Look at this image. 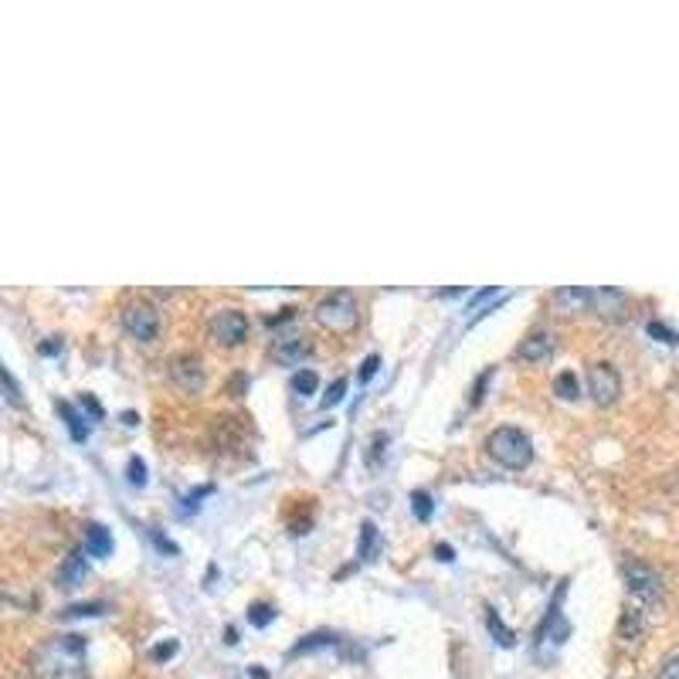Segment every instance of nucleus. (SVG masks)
I'll list each match as a JSON object with an SVG mask.
<instances>
[{
    "label": "nucleus",
    "instance_id": "1",
    "mask_svg": "<svg viewBox=\"0 0 679 679\" xmlns=\"http://www.w3.org/2000/svg\"><path fill=\"white\" fill-rule=\"evenodd\" d=\"M34 679H89V642L79 632L51 635L31 652Z\"/></svg>",
    "mask_w": 679,
    "mask_h": 679
},
{
    "label": "nucleus",
    "instance_id": "2",
    "mask_svg": "<svg viewBox=\"0 0 679 679\" xmlns=\"http://www.w3.org/2000/svg\"><path fill=\"white\" fill-rule=\"evenodd\" d=\"M486 452L493 455L500 466L513 469V472H523L534 462V442H530L527 432H520V428H496L493 435L486 438Z\"/></svg>",
    "mask_w": 679,
    "mask_h": 679
},
{
    "label": "nucleus",
    "instance_id": "3",
    "mask_svg": "<svg viewBox=\"0 0 679 679\" xmlns=\"http://www.w3.org/2000/svg\"><path fill=\"white\" fill-rule=\"evenodd\" d=\"M313 313H316V323L333 333H350L360 323V306L350 289H333L330 296H323L320 303H316Z\"/></svg>",
    "mask_w": 679,
    "mask_h": 679
},
{
    "label": "nucleus",
    "instance_id": "4",
    "mask_svg": "<svg viewBox=\"0 0 679 679\" xmlns=\"http://www.w3.org/2000/svg\"><path fill=\"white\" fill-rule=\"evenodd\" d=\"M622 574H625V584H629L632 598H639L642 605L663 601V578H659L656 567H649L646 561H625Z\"/></svg>",
    "mask_w": 679,
    "mask_h": 679
},
{
    "label": "nucleus",
    "instance_id": "5",
    "mask_svg": "<svg viewBox=\"0 0 679 679\" xmlns=\"http://www.w3.org/2000/svg\"><path fill=\"white\" fill-rule=\"evenodd\" d=\"M123 326H126V333H130L133 340L150 343L160 333V313H157V306L146 303V299H133V303H126L123 306Z\"/></svg>",
    "mask_w": 679,
    "mask_h": 679
},
{
    "label": "nucleus",
    "instance_id": "6",
    "mask_svg": "<svg viewBox=\"0 0 679 679\" xmlns=\"http://www.w3.org/2000/svg\"><path fill=\"white\" fill-rule=\"evenodd\" d=\"M588 391H591V398H595V405H615L618 401V394H622V377H618L615 371V364H591L588 367Z\"/></svg>",
    "mask_w": 679,
    "mask_h": 679
},
{
    "label": "nucleus",
    "instance_id": "7",
    "mask_svg": "<svg viewBox=\"0 0 679 679\" xmlns=\"http://www.w3.org/2000/svg\"><path fill=\"white\" fill-rule=\"evenodd\" d=\"M208 326H211V337L225 343V347H238V343H245L248 337V316L242 309H218Z\"/></svg>",
    "mask_w": 679,
    "mask_h": 679
},
{
    "label": "nucleus",
    "instance_id": "8",
    "mask_svg": "<svg viewBox=\"0 0 679 679\" xmlns=\"http://www.w3.org/2000/svg\"><path fill=\"white\" fill-rule=\"evenodd\" d=\"M167 371H170V381H174L180 391H187V394H201L204 391V367H201V357H197V354L170 357Z\"/></svg>",
    "mask_w": 679,
    "mask_h": 679
},
{
    "label": "nucleus",
    "instance_id": "9",
    "mask_svg": "<svg viewBox=\"0 0 679 679\" xmlns=\"http://www.w3.org/2000/svg\"><path fill=\"white\" fill-rule=\"evenodd\" d=\"M517 354L527 360V364H540V360H547L550 354H554V333L550 330H534V333H527L520 343V350Z\"/></svg>",
    "mask_w": 679,
    "mask_h": 679
},
{
    "label": "nucleus",
    "instance_id": "10",
    "mask_svg": "<svg viewBox=\"0 0 679 679\" xmlns=\"http://www.w3.org/2000/svg\"><path fill=\"white\" fill-rule=\"evenodd\" d=\"M309 350H313V347H309L306 337H279L272 343V357L279 360V364H289V367L303 364Z\"/></svg>",
    "mask_w": 679,
    "mask_h": 679
},
{
    "label": "nucleus",
    "instance_id": "11",
    "mask_svg": "<svg viewBox=\"0 0 679 679\" xmlns=\"http://www.w3.org/2000/svg\"><path fill=\"white\" fill-rule=\"evenodd\" d=\"M625 303H629V299L618 289H591V309H595L598 316H622Z\"/></svg>",
    "mask_w": 679,
    "mask_h": 679
},
{
    "label": "nucleus",
    "instance_id": "12",
    "mask_svg": "<svg viewBox=\"0 0 679 679\" xmlns=\"http://www.w3.org/2000/svg\"><path fill=\"white\" fill-rule=\"evenodd\" d=\"M85 554L89 557L113 554V534H109L102 523H89V527H85Z\"/></svg>",
    "mask_w": 679,
    "mask_h": 679
},
{
    "label": "nucleus",
    "instance_id": "13",
    "mask_svg": "<svg viewBox=\"0 0 679 679\" xmlns=\"http://www.w3.org/2000/svg\"><path fill=\"white\" fill-rule=\"evenodd\" d=\"M554 306H561L564 313H578V309H591V289L581 286H564L554 292Z\"/></svg>",
    "mask_w": 679,
    "mask_h": 679
},
{
    "label": "nucleus",
    "instance_id": "14",
    "mask_svg": "<svg viewBox=\"0 0 679 679\" xmlns=\"http://www.w3.org/2000/svg\"><path fill=\"white\" fill-rule=\"evenodd\" d=\"M82 581H85V550H72L65 557L62 571H58V584L62 588H79Z\"/></svg>",
    "mask_w": 679,
    "mask_h": 679
},
{
    "label": "nucleus",
    "instance_id": "15",
    "mask_svg": "<svg viewBox=\"0 0 679 679\" xmlns=\"http://www.w3.org/2000/svg\"><path fill=\"white\" fill-rule=\"evenodd\" d=\"M377 544H381L377 523L374 520H364V523H360V540H357V557H360V561H371Z\"/></svg>",
    "mask_w": 679,
    "mask_h": 679
},
{
    "label": "nucleus",
    "instance_id": "16",
    "mask_svg": "<svg viewBox=\"0 0 679 679\" xmlns=\"http://www.w3.org/2000/svg\"><path fill=\"white\" fill-rule=\"evenodd\" d=\"M58 411H62V418H65V425H68V432H72L75 442H85L89 438V425H85V418L75 411L68 401H58Z\"/></svg>",
    "mask_w": 679,
    "mask_h": 679
},
{
    "label": "nucleus",
    "instance_id": "17",
    "mask_svg": "<svg viewBox=\"0 0 679 679\" xmlns=\"http://www.w3.org/2000/svg\"><path fill=\"white\" fill-rule=\"evenodd\" d=\"M642 632H646V622H642V612H635V608H625L622 625H618V635H622L625 642H635V639H642Z\"/></svg>",
    "mask_w": 679,
    "mask_h": 679
},
{
    "label": "nucleus",
    "instance_id": "18",
    "mask_svg": "<svg viewBox=\"0 0 679 679\" xmlns=\"http://www.w3.org/2000/svg\"><path fill=\"white\" fill-rule=\"evenodd\" d=\"M292 394H299V398H309V394H316V388H320V374L313 371V367H306V371H296L292 374Z\"/></svg>",
    "mask_w": 679,
    "mask_h": 679
},
{
    "label": "nucleus",
    "instance_id": "19",
    "mask_svg": "<svg viewBox=\"0 0 679 679\" xmlns=\"http://www.w3.org/2000/svg\"><path fill=\"white\" fill-rule=\"evenodd\" d=\"M411 513H415V517H418L421 523L432 520L435 500H432V493H428V489H411Z\"/></svg>",
    "mask_w": 679,
    "mask_h": 679
},
{
    "label": "nucleus",
    "instance_id": "20",
    "mask_svg": "<svg viewBox=\"0 0 679 679\" xmlns=\"http://www.w3.org/2000/svg\"><path fill=\"white\" fill-rule=\"evenodd\" d=\"M554 394H557V398H564V401H574V398H578V394H581L578 374H574V371L557 374V377H554Z\"/></svg>",
    "mask_w": 679,
    "mask_h": 679
},
{
    "label": "nucleus",
    "instance_id": "21",
    "mask_svg": "<svg viewBox=\"0 0 679 679\" xmlns=\"http://www.w3.org/2000/svg\"><path fill=\"white\" fill-rule=\"evenodd\" d=\"M106 601H82V605H68L62 618H96V615H106Z\"/></svg>",
    "mask_w": 679,
    "mask_h": 679
},
{
    "label": "nucleus",
    "instance_id": "22",
    "mask_svg": "<svg viewBox=\"0 0 679 679\" xmlns=\"http://www.w3.org/2000/svg\"><path fill=\"white\" fill-rule=\"evenodd\" d=\"M272 618H275V612H272L269 601H255V605H248V622H252L255 629H265V625H272Z\"/></svg>",
    "mask_w": 679,
    "mask_h": 679
},
{
    "label": "nucleus",
    "instance_id": "23",
    "mask_svg": "<svg viewBox=\"0 0 679 679\" xmlns=\"http://www.w3.org/2000/svg\"><path fill=\"white\" fill-rule=\"evenodd\" d=\"M323 646H337V635H326V632H316L309 635V639L299 642L296 649H292V656H299V652H313V649H323Z\"/></svg>",
    "mask_w": 679,
    "mask_h": 679
},
{
    "label": "nucleus",
    "instance_id": "24",
    "mask_svg": "<svg viewBox=\"0 0 679 679\" xmlns=\"http://www.w3.org/2000/svg\"><path fill=\"white\" fill-rule=\"evenodd\" d=\"M489 632L496 635V642H500L503 649H510L513 642H517V635H513L510 629H506V625H503V618L496 615V612H489Z\"/></svg>",
    "mask_w": 679,
    "mask_h": 679
},
{
    "label": "nucleus",
    "instance_id": "25",
    "mask_svg": "<svg viewBox=\"0 0 679 679\" xmlns=\"http://www.w3.org/2000/svg\"><path fill=\"white\" fill-rule=\"evenodd\" d=\"M177 649H180L177 639H163V642H157V646L150 649V659H153V663H167V659L177 656Z\"/></svg>",
    "mask_w": 679,
    "mask_h": 679
},
{
    "label": "nucleus",
    "instance_id": "26",
    "mask_svg": "<svg viewBox=\"0 0 679 679\" xmlns=\"http://www.w3.org/2000/svg\"><path fill=\"white\" fill-rule=\"evenodd\" d=\"M343 398H347V381H343V377H337V381H333L330 388H326V394H323L320 405H323V408H333V405H340Z\"/></svg>",
    "mask_w": 679,
    "mask_h": 679
},
{
    "label": "nucleus",
    "instance_id": "27",
    "mask_svg": "<svg viewBox=\"0 0 679 679\" xmlns=\"http://www.w3.org/2000/svg\"><path fill=\"white\" fill-rule=\"evenodd\" d=\"M126 476H130V486H146V462L140 459V455H133V459H130Z\"/></svg>",
    "mask_w": 679,
    "mask_h": 679
},
{
    "label": "nucleus",
    "instance_id": "28",
    "mask_svg": "<svg viewBox=\"0 0 679 679\" xmlns=\"http://www.w3.org/2000/svg\"><path fill=\"white\" fill-rule=\"evenodd\" d=\"M649 337H656V340H663V343H679V333L676 330H669L666 323H659V320H652L649 323Z\"/></svg>",
    "mask_w": 679,
    "mask_h": 679
},
{
    "label": "nucleus",
    "instance_id": "29",
    "mask_svg": "<svg viewBox=\"0 0 679 679\" xmlns=\"http://www.w3.org/2000/svg\"><path fill=\"white\" fill-rule=\"evenodd\" d=\"M377 367H381V357H377V354H371V357L364 360V364H360V371H357V381H360V384H367V381H371V377L377 374Z\"/></svg>",
    "mask_w": 679,
    "mask_h": 679
},
{
    "label": "nucleus",
    "instance_id": "30",
    "mask_svg": "<svg viewBox=\"0 0 679 679\" xmlns=\"http://www.w3.org/2000/svg\"><path fill=\"white\" fill-rule=\"evenodd\" d=\"M656 679H679V652H676V656H669L666 663L659 666Z\"/></svg>",
    "mask_w": 679,
    "mask_h": 679
},
{
    "label": "nucleus",
    "instance_id": "31",
    "mask_svg": "<svg viewBox=\"0 0 679 679\" xmlns=\"http://www.w3.org/2000/svg\"><path fill=\"white\" fill-rule=\"evenodd\" d=\"M493 296H496V286H489V289H483V292H476V296H472L469 303H466V313H476V309L483 306V303H489Z\"/></svg>",
    "mask_w": 679,
    "mask_h": 679
},
{
    "label": "nucleus",
    "instance_id": "32",
    "mask_svg": "<svg viewBox=\"0 0 679 679\" xmlns=\"http://www.w3.org/2000/svg\"><path fill=\"white\" fill-rule=\"evenodd\" d=\"M150 534H153V540H157V547L163 550V554H177V544H174V540H167V537L160 534V530H150Z\"/></svg>",
    "mask_w": 679,
    "mask_h": 679
},
{
    "label": "nucleus",
    "instance_id": "33",
    "mask_svg": "<svg viewBox=\"0 0 679 679\" xmlns=\"http://www.w3.org/2000/svg\"><path fill=\"white\" fill-rule=\"evenodd\" d=\"M82 405H85V411H92V418H102V405L92 398V394H82Z\"/></svg>",
    "mask_w": 679,
    "mask_h": 679
},
{
    "label": "nucleus",
    "instance_id": "34",
    "mask_svg": "<svg viewBox=\"0 0 679 679\" xmlns=\"http://www.w3.org/2000/svg\"><path fill=\"white\" fill-rule=\"evenodd\" d=\"M486 381H489V371L479 377L476 381V391H472V405H479V401H483V391H486Z\"/></svg>",
    "mask_w": 679,
    "mask_h": 679
},
{
    "label": "nucleus",
    "instance_id": "35",
    "mask_svg": "<svg viewBox=\"0 0 679 679\" xmlns=\"http://www.w3.org/2000/svg\"><path fill=\"white\" fill-rule=\"evenodd\" d=\"M435 557H438V561L449 564V561H455V550H452L449 544H438V547H435Z\"/></svg>",
    "mask_w": 679,
    "mask_h": 679
},
{
    "label": "nucleus",
    "instance_id": "36",
    "mask_svg": "<svg viewBox=\"0 0 679 679\" xmlns=\"http://www.w3.org/2000/svg\"><path fill=\"white\" fill-rule=\"evenodd\" d=\"M58 350H62V343H45V347H41V354H58Z\"/></svg>",
    "mask_w": 679,
    "mask_h": 679
}]
</instances>
